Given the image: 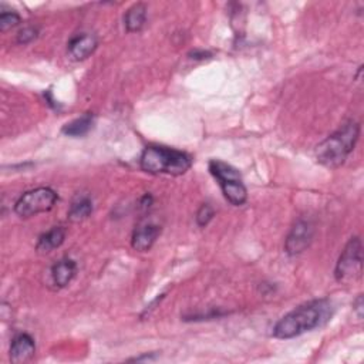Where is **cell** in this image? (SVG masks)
<instances>
[{
  "instance_id": "obj_1",
  "label": "cell",
  "mask_w": 364,
  "mask_h": 364,
  "mask_svg": "<svg viewBox=\"0 0 364 364\" xmlns=\"http://www.w3.org/2000/svg\"><path fill=\"white\" fill-rule=\"evenodd\" d=\"M333 313V306L328 299H314L300 304L285 314L273 328V337L293 339L306 332L326 325Z\"/></svg>"
},
{
  "instance_id": "obj_2",
  "label": "cell",
  "mask_w": 364,
  "mask_h": 364,
  "mask_svg": "<svg viewBox=\"0 0 364 364\" xmlns=\"http://www.w3.org/2000/svg\"><path fill=\"white\" fill-rule=\"evenodd\" d=\"M360 135V125L350 120L344 122L337 131L317 146L316 148V160L318 164H322L326 168H337L356 147V143Z\"/></svg>"
},
{
  "instance_id": "obj_3",
  "label": "cell",
  "mask_w": 364,
  "mask_h": 364,
  "mask_svg": "<svg viewBox=\"0 0 364 364\" xmlns=\"http://www.w3.org/2000/svg\"><path fill=\"white\" fill-rule=\"evenodd\" d=\"M140 165L141 169L148 174L178 176L186 174L192 167V157L179 150L151 146L143 151Z\"/></svg>"
},
{
  "instance_id": "obj_4",
  "label": "cell",
  "mask_w": 364,
  "mask_h": 364,
  "mask_svg": "<svg viewBox=\"0 0 364 364\" xmlns=\"http://www.w3.org/2000/svg\"><path fill=\"white\" fill-rule=\"evenodd\" d=\"M209 172L219 182L223 197L235 206H241L248 200V191L237 168L219 160L209 161Z\"/></svg>"
},
{
  "instance_id": "obj_5",
  "label": "cell",
  "mask_w": 364,
  "mask_h": 364,
  "mask_svg": "<svg viewBox=\"0 0 364 364\" xmlns=\"http://www.w3.org/2000/svg\"><path fill=\"white\" fill-rule=\"evenodd\" d=\"M59 201V195L49 187H40L24 192L15 204V212L20 218H31L43 212H49Z\"/></svg>"
},
{
  "instance_id": "obj_6",
  "label": "cell",
  "mask_w": 364,
  "mask_h": 364,
  "mask_svg": "<svg viewBox=\"0 0 364 364\" xmlns=\"http://www.w3.org/2000/svg\"><path fill=\"white\" fill-rule=\"evenodd\" d=\"M361 251L363 246L360 238L354 237L347 242L335 269V276L337 282L350 284L357 281L361 276V270H363Z\"/></svg>"
},
{
  "instance_id": "obj_7",
  "label": "cell",
  "mask_w": 364,
  "mask_h": 364,
  "mask_svg": "<svg viewBox=\"0 0 364 364\" xmlns=\"http://www.w3.org/2000/svg\"><path fill=\"white\" fill-rule=\"evenodd\" d=\"M313 234H314V227L312 222L306 219H299L292 226V230L286 238L285 242L286 252L289 255H300L302 252H304L313 241Z\"/></svg>"
},
{
  "instance_id": "obj_8",
  "label": "cell",
  "mask_w": 364,
  "mask_h": 364,
  "mask_svg": "<svg viewBox=\"0 0 364 364\" xmlns=\"http://www.w3.org/2000/svg\"><path fill=\"white\" fill-rule=\"evenodd\" d=\"M161 234V226L154 222H141L135 227L131 238V246L134 251L147 252L153 248Z\"/></svg>"
},
{
  "instance_id": "obj_9",
  "label": "cell",
  "mask_w": 364,
  "mask_h": 364,
  "mask_svg": "<svg viewBox=\"0 0 364 364\" xmlns=\"http://www.w3.org/2000/svg\"><path fill=\"white\" fill-rule=\"evenodd\" d=\"M97 48H99V38L94 34H90V33L78 34L73 37L67 44L69 55L76 62L88 59L97 50Z\"/></svg>"
},
{
  "instance_id": "obj_10",
  "label": "cell",
  "mask_w": 364,
  "mask_h": 364,
  "mask_svg": "<svg viewBox=\"0 0 364 364\" xmlns=\"http://www.w3.org/2000/svg\"><path fill=\"white\" fill-rule=\"evenodd\" d=\"M36 353V343L31 336L22 333L18 335L10 346V361L13 364L27 363L34 357Z\"/></svg>"
},
{
  "instance_id": "obj_11",
  "label": "cell",
  "mask_w": 364,
  "mask_h": 364,
  "mask_svg": "<svg viewBox=\"0 0 364 364\" xmlns=\"http://www.w3.org/2000/svg\"><path fill=\"white\" fill-rule=\"evenodd\" d=\"M76 273H77L76 262L69 258L62 259L52 267V273H50L52 282L57 289H63L67 285H70V282L76 276Z\"/></svg>"
},
{
  "instance_id": "obj_12",
  "label": "cell",
  "mask_w": 364,
  "mask_h": 364,
  "mask_svg": "<svg viewBox=\"0 0 364 364\" xmlns=\"http://www.w3.org/2000/svg\"><path fill=\"white\" fill-rule=\"evenodd\" d=\"M66 239V230L63 226H55L50 231L43 234L36 245L38 253H50L60 248Z\"/></svg>"
},
{
  "instance_id": "obj_13",
  "label": "cell",
  "mask_w": 364,
  "mask_h": 364,
  "mask_svg": "<svg viewBox=\"0 0 364 364\" xmlns=\"http://www.w3.org/2000/svg\"><path fill=\"white\" fill-rule=\"evenodd\" d=\"M147 22V8L143 4H136L131 6L125 16H124V24L125 30L128 33H139L143 30Z\"/></svg>"
},
{
  "instance_id": "obj_14",
  "label": "cell",
  "mask_w": 364,
  "mask_h": 364,
  "mask_svg": "<svg viewBox=\"0 0 364 364\" xmlns=\"http://www.w3.org/2000/svg\"><path fill=\"white\" fill-rule=\"evenodd\" d=\"M94 125V115L91 113H85L81 117L67 122L62 132L67 136H73V139H77V136H84L85 134L90 132V130L93 128Z\"/></svg>"
},
{
  "instance_id": "obj_15",
  "label": "cell",
  "mask_w": 364,
  "mask_h": 364,
  "mask_svg": "<svg viewBox=\"0 0 364 364\" xmlns=\"http://www.w3.org/2000/svg\"><path fill=\"white\" fill-rule=\"evenodd\" d=\"M93 214V201L88 195H77L69 209V219L71 222H81Z\"/></svg>"
},
{
  "instance_id": "obj_16",
  "label": "cell",
  "mask_w": 364,
  "mask_h": 364,
  "mask_svg": "<svg viewBox=\"0 0 364 364\" xmlns=\"http://www.w3.org/2000/svg\"><path fill=\"white\" fill-rule=\"evenodd\" d=\"M22 22V18L16 12H4L0 15V31L5 33Z\"/></svg>"
},
{
  "instance_id": "obj_17",
  "label": "cell",
  "mask_w": 364,
  "mask_h": 364,
  "mask_svg": "<svg viewBox=\"0 0 364 364\" xmlns=\"http://www.w3.org/2000/svg\"><path fill=\"white\" fill-rule=\"evenodd\" d=\"M214 215H215L214 208L209 204H204V205H201V208L197 212V223L201 227H204V226H206L212 220Z\"/></svg>"
},
{
  "instance_id": "obj_18",
  "label": "cell",
  "mask_w": 364,
  "mask_h": 364,
  "mask_svg": "<svg viewBox=\"0 0 364 364\" xmlns=\"http://www.w3.org/2000/svg\"><path fill=\"white\" fill-rule=\"evenodd\" d=\"M38 36V29L34 26H26L23 27L18 34V43L20 44H29L33 40H36Z\"/></svg>"
},
{
  "instance_id": "obj_19",
  "label": "cell",
  "mask_w": 364,
  "mask_h": 364,
  "mask_svg": "<svg viewBox=\"0 0 364 364\" xmlns=\"http://www.w3.org/2000/svg\"><path fill=\"white\" fill-rule=\"evenodd\" d=\"M364 302H363V295H358L357 296V299L354 300V303H353V310L356 312V314L358 316V318H361L363 317V310H364Z\"/></svg>"
},
{
  "instance_id": "obj_20",
  "label": "cell",
  "mask_w": 364,
  "mask_h": 364,
  "mask_svg": "<svg viewBox=\"0 0 364 364\" xmlns=\"http://www.w3.org/2000/svg\"><path fill=\"white\" fill-rule=\"evenodd\" d=\"M188 56H190V59H194V60H205V59L211 57V53L204 52V50H194Z\"/></svg>"
}]
</instances>
